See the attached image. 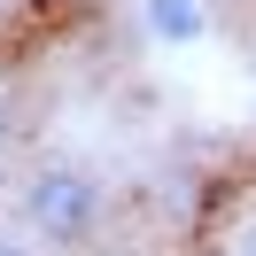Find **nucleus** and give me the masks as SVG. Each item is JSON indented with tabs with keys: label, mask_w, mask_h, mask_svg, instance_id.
<instances>
[{
	"label": "nucleus",
	"mask_w": 256,
	"mask_h": 256,
	"mask_svg": "<svg viewBox=\"0 0 256 256\" xmlns=\"http://www.w3.org/2000/svg\"><path fill=\"white\" fill-rule=\"evenodd\" d=\"M0 256H32V248H16V240H0Z\"/></svg>",
	"instance_id": "39448f33"
},
{
	"label": "nucleus",
	"mask_w": 256,
	"mask_h": 256,
	"mask_svg": "<svg viewBox=\"0 0 256 256\" xmlns=\"http://www.w3.org/2000/svg\"><path fill=\"white\" fill-rule=\"evenodd\" d=\"M233 256H256V218H248V225L233 233Z\"/></svg>",
	"instance_id": "20e7f679"
},
{
	"label": "nucleus",
	"mask_w": 256,
	"mask_h": 256,
	"mask_svg": "<svg viewBox=\"0 0 256 256\" xmlns=\"http://www.w3.org/2000/svg\"><path fill=\"white\" fill-rule=\"evenodd\" d=\"M8 140H16V94H0V156H8Z\"/></svg>",
	"instance_id": "7ed1b4c3"
},
{
	"label": "nucleus",
	"mask_w": 256,
	"mask_h": 256,
	"mask_svg": "<svg viewBox=\"0 0 256 256\" xmlns=\"http://www.w3.org/2000/svg\"><path fill=\"white\" fill-rule=\"evenodd\" d=\"M24 225H32L39 240H54V248L94 240L101 233V178L86 171V163H47V171H32V186H24Z\"/></svg>",
	"instance_id": "f257e3e1"
},
{
	"label": "nucleus",
	"mask_w": 256,
	"mask_h": 256,
	"mask_svg": "<svg viewBox=\"0 0 256 256\" xmlns=\"http://www.w3.org/2000/svg\"><path fill=\"white\" fill-rule=\"evenodd\" d=\"M148 24H156V39L194 47L202 39V0H148Z\"/></svg>",
	"instance_id": "f03ea898"
}]
</instances>
